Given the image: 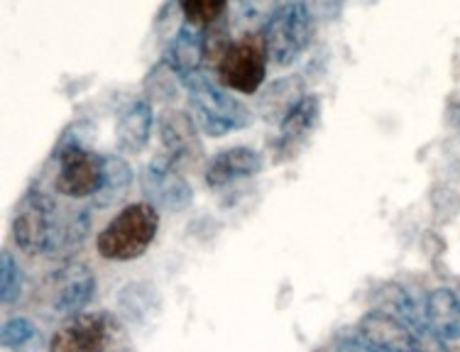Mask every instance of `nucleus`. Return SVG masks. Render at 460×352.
Segmentation results:
<instances>
[{"instance_id": "obj_1", "label": "nucleus", "mask_w": 460, "mask_h": 352, "mask_svg": "<svg viewBox=\"0 0 460 352\" xmlns=\"http://www.w3.org/2000/svg\"><path fill=\"white\" fill-rule=\"evenodd\" d=\"M181 86L189 93V106L194 113L199 132L208 137H223L233 130H245L252 125V110L238 98L226 93L218 84L208 79L206 71H196L181 79Z\"/></svg>"}, {"instance_id": "obj_2", "label": "nucleus", "mask_w": 460, "mask_h": 352, "mask_svg": "<svg viewBox=\"0 0 460 352\" xmlns=\"http://www.w3.org/2000/svg\"><path fill=\"white\" fill-rule=\"evenodd\" d=\"M160 230V213L152 203H130L98 235V255L111 262H130L147 252Z\"/></svg>"}, {"instance_id": "obj_3", "label": "nucleus", "mask_w": 460, "mask_h": 352, "mask_svg": "<svg viewBox=\"0 0 460 352\" xmlns=\"http://www.w3.org/2000/svg\"><path fill=\"white\" fill-rule=\"evenodd\" d=\"M52 352H130L133 343L123 321L111 311L79 313L52 338Z\"/></svg>"}, {"instance_id": "obj_4", "label": "nucleus", "mask_w": 460, "mask_h": 352, "mask_svg": "<svg viewBox=\"0 0 460 352\" xmlns=\"http://www.w3.org/2000/svg\"><path fill=\"white\" fill-rule=\"evenodd\" d=\"M314 20L301 3H287L265 20L262 25V42H265L267 59L275 64L277 69L292 66L301 54L309 49L314 40Z\"/></svg>"}, {"instance_id": "obj_5", "label": "nucleus", "mask_w": 460, "mask_h": 352, "mask_svg": "<svg viewBox=\"0 0 460 352\" xmlns=\"http://www.w3.org/2000/svg\"><path fill=\"white\" fill-rule=\"evenodd\" d=\"M267 49L262 35H248L230 42L218 59V81L221 86L238 93H255L262 86L267 74Z\"/></svg>"}, {"instance_id": "obj_6", "label": "nucleus", "mask_w": 460, "mask_h": 352, "mask_svg": "<svg viewBox=\"0 0 460 352\" xmlns=\"http://www.w3.org/2000/svg\"><path fill=\"white\" fill-rule=\"evenodd\" d=\"M57 223V203L42 189H30L13 218V240L27 255H45Z\"/></svg>"}, {"instance_id": "obj_7", "label": "nucleus", "mask_w": 460, "mask_h": 352, "mask_svg": "<svg viewBox=\"0 0 460 352\" xmlns=\"http://www.w3.org/2000/svg\"><path fill=\"white\" fill-rule=\"evenodd\" d=\"M49 306L57 316L76 318L89 306L96 291V277L89 264L66 262L47 279Z\"/></svg>"}, {"instance_id": "obj_8", "label": "nucleus", "mask_w": 460, "mask_h": 352, "mask_svg": "<svg viewBox=\"0 0 460 352\" xmlns=\"http://www.w3.org/2000/svg\"><path fill=\"white\" fill-rule=\"evenodd\" d=\"M59 159L57 191L69 198H93L103 181V157L93 150H66L54 154Z\"/></svg>"}, {"instance_id": "obj_9", "label": "nucleus", "mask_w": 460, "mask_h": 352, "mask_svg": "<svg viewBox=\"0 0 460 352\" xmlns=\"http://www.w3.org/2000/svg\"><path fill=\"white\" fill-rule=\"evenodd\" d=\"M142 189L152 201L160 203L162 208H167V211H184V208L191 206V196H194L189 181L184 176H179L174 172V164L162 154L157 159H152L150 167L145 169Z\"/></svg>"}, {"instance_id": "obj_10", "label": "nucleus", "mask_w": 460, "mask_h": 352, "mask_svg": "<svg viewBox=\"0 0 460 352\" xmlns=\"http://www.w3.org/2000/svg\"><path fill=\"white\" fill-rule=\"evenodd\" d=\"M358 335L375 350L416 352V338L411 333V328L407 323H402L399 318L380 311V308H375V311L360 318Z\"/></svg>"}, {"instance_id": "obj_11", "label": "nucleus", "mask_w": 460, "mask_h": 352, "mask_svg": "<svg viewBox=\"0 0 460 352\" xmlns=\"http://www.w3.org/2000/svg\"><path fill=\"white\" fill-rule=\"evenodd\" d=\"M262 172V157L250 147H230L218 152L206 167V184L211 189H223L238 179H250Z\"/></svg>"}, {"instance_id": "obj_12", "label": "nucleus", "mask_w": 460, "mask_h": 352, "mask_svg": "<svg viewBox=\"0 0 460 352\" xmlns=\"http://www.w3.org/2000/svg\"><path fill=\"white\" fill-rule=\"evenodd\" d=\"M162 64L179 81L186 79L189 74L201 71V64H204V35L199 32V27L189 25V22L179 27L174 40L164 49Z\"/></svg>"}, {"instance_id": "obj_13", "label": "nucleus", "mask_w": 460, "mask_h": 352, "mask_svg": "<svg viewBox=\"0 0 460 352\" xmlns=\"http://www.w3.org/2000/svg\"><path fill=\"white\" fill-rule=\"evenodd\" d=\"M152 125H155V115H152V106L147 101H135L125 108L118 125H115V145L118 150L125 154H137L147 147L152 135Z\"/></svg>"}, {"instance_id": "obj_14", "label": "nucleus", "mask_w": 460, "mask_h": 352, "mask_svg": "<svg viewBox=\"0 0 460 352\" xmlns=\"http://www.w3.org/2000/svg\"><path fill=\"white\" fill-rule=\"evenodd\" d=\"M426 323L446 343L460 340V299L451 289H434L424 299Z\"/></svg>"}, {"instance_id": "obj_15", "label": "nucleus", "mask_w": 460, "mask_h": 352, "mask_svg": "<svg viewBox=\"0 0 460 352\" xmlns=\"http://www.w3.org/2000/svg\"><path fill=\"white\" fill-rule=\"evenodd\" d=\"M89 228H91L89 211H76V213H71V216H66V218H59V216H57L52 238H49V242H47L45 257L62 260V257L74 255V252L86 242Z\"/></svg>"}, {"instance_id": "obj_16", "label": "nucleus", "mask_w": 460, "mask_h": 352, "mask_svg": "<svg viewBox=\"0 0 460 352\" xmlns=\"http://www.w3.org/2000/svg\"><path fill=\"white\" fill-rule=\"evenodd\" d=\"M199 128H196L194 118H189L181 110H169L162 115L160 120V137L164 154L162 157L169 159L172 164H177L179 159L184 157L189 147L194 145Z\"/></svg>"}, {"instance_id": "obj_17", "label": "nucleus", "mask_w": 460, "mask_h": 352, "mask_svg": "<svg viewBox=\"0 0 460 352\" xmlns=\"http://www.w3.org/2000/svg\"><path fill=\"white\" fill-rule=\"evenodd\" d=\"M133 169L118 154H106L103 157V181L101 189L93 196V206L98 208H111L118 201H123L125 194L130 191L133 186Z\"/></svg>"}, {"instance_id": "obj_18", "label": "nucleus", "mask_w": 460, "mask_h": 352, "mask_svg": "<svg viewBox=\"0 0 460 352\" xmlns=\"http://www.w3.org/2000/svg\"><path fill=\"white\" fill-rule=\"evenodd\" d=\"M321 120V98L314 93H304L299 103L284 115L279 130H282L284 145H299L316 130Z\"/></svg>"}, {"instance_id": "obj_19", "label": "nucleus", "mask_w": 460, "mask_h": 352, "mask_svg": "<svg viewBox=\"0 0 460 352\" xmlns=\"http://www.w3.org/2000/svg\"><path fill=\"white\" fill-rule=\"evenodd\" d=\"M301 96H304V86H301L299 76L279 79L260 96V113L265 115V120H279L282 123L284 115L299 103Z\"/></svg>"}, {"instance_id": "obj_20", "label": "nucleus", "mask_w": 460, "mask_h": 352, "mask_svg": "<svg viewBox=\"0 0 460 352\" xmlns=\"http://www.w3.org/2000/svg\"><path fill=\"white\" fill-rule=\"evenodd\" d=\"M118 306H120V313L128 321L147 323V321L157 316L160 299H157V291L152 289L150 284H128L125 289H120Z\"/></svg>"}, {"instance_id": "obj_21", "label": "nucleus", "mask_w": 460, "mask_h": 352, "mask_svg": "<svg viewBox=\"0 0 460 352\" xmlns=\"http://www.w3.org/2000/svg\"><path fill=\"white\" fill-rule=\"evenodd\" d=\"M0 343L10 352H42L45 350V338L40 328L27 321V318H13L0 330Z\"/></svg>"}, {"instance_id": "obj_22", "label": "nucleus", "mask_w": 460, "mask_h": 352, "mask_svg": "<svg viewBox=\"0 0 460 352\" xmlns=\"http://www.w3.org/2000/svg\"><path fill=\"white\" fill-rule=\"evenodd\" d=\"M226 3L228 0H179L186 22L194 27L213 25L216 20H221Z\"/></svg>"}, {"instance_id": "obj_23", "label": "nucleus", "mask_w": 460, "mask_h": 352, "mask_svg": "<svg viewBox=\"0 0 460 352\" xmlns=\"http://www.w3.org/2000/svg\"><path fill=\"white\" fill-rule=\"evenodd\" d=\"M22 291V269L10 252H0V301L15 304Z\"/></svg>"}, {"instance_id": "obj_24", "label": "nucleus", "mask_w": 460, "mask_h": 352, "mask_svg": "<svg viewBox=\"0 0 460 352\" xmlns=\"http://www.w3.org/2000/svg\"><path fill=\"white\" fill-rule=\"evenodd\" d=\"M93 137H96V128H93V123H89V120H79V123L69 125V128L64 130L62 140L57 145L54 154H59V152L66 150H91Z\"/></svg>"}, {"instance_id": "obj_25", "label": "nucleus", "mask_w": 460, "mask_h": 352, "mask_svg": "<svg viewBox=\"0 0 460 352\" xmlns=\"http://www.w3.org/2000/svg\"><path fill=\"white\" fill-rule=\"evenodd\" d=\"M301 8L306 10L314 22H331L341 15L345 0H299Z\"/></svg>"}, {"instance_id": "obj_26", "label": "nucleus", "mask_w": 460, "mask_h": 352, "mask_svg": "<svg viewBox=\"0 0 460 352\" xmlns=\"http://www.w3.org/2000/svg\"><path fill=\"white\" fill-rule=\"evenodd\" d=\"M414 338L416 352H451L448 350V343H446L443 338H438L429 326L414 330Z\"/></svg>"}, {"instance_id": "obj_27", "label": "nucleus", "mask_w": 460, "mask_h": 352, "mask_svg": "<svg viewBox=\"0 0 460 352\" xmlns=\"http://www.w3.org/2000/svg\"><path fill=\"white\" fill-rule=\"evenodd\" d=\"M338 352H375L370 345L365 343L360 335H355V338H343L341 345H338Z\"/></svg>"}, {"instance_id": "obj_28", "label": "nucleus", "mask_w": 460, "mask_h": 352, "mask_svg": "<svg viewBox=\"0 0 460 352\" xmlns=\"http://www.w3.org/2000/svg\"><path fill=\"white\" fill-rule=\"evenodd\" d=\"M375 350V348H372ZM375 352H402V350H375Z\"/></svg>"}, {"instance_id": "obj_29", "label": "nucleus", "mask_w": 460, "mask_h": 352, "mask_svg": "<svg viewBox=\"0 0 460 352\" xmlns=\"http://www.w3.org/2000/svg\"><path fill=\"white\" fill-rule=\"evenodd\" d=\"M456 294H458V299H460V289H458V291H456Z\"/></svg>"}]
</instances>
